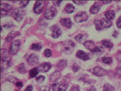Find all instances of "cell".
Masks as SVG:
<instances>
[{
  "instance_id": "7",
  "label": "cell",
  "mask_w": 121,
  "mask_h": 91,
  "mask_svg": "<svg viewBox=\"0 0 121 91\" xmlns=\"http://www.w3.org/2000/svg\"><path fill=\"white\" fill-rule=\"evenodd\" d=\"M50 30L52 32V36L54 39L59 38L62 33V30L59 26L57 24L53 25L49 27Z\"/></svg>"
},
{
  "instance_id": "2",
  "label": "cell",
  "mask_w": 121,
  "mask_h": 91,
  "mask_svg": "<svg viewBox=\"0 0 121 91\" xmlns=\"http://www.w3.org/2000/svg\"><path fill=\"white\" fill-rule=\"evenodd\" d=\"M94 23L96 29L98 31L109 28L112 25V23L110 21L104 18L101 20H95Z\"/></svg>"
},
{
  "instance_id": "4",
  "label": "cell",
  "mask_w": 121,
  "mask_h": 91,
  "mask_svg": "<svg viewBox=\"0 0 121 91\" xmlns=\"http://www.w3.org/2000/svg\"><path fill=\"white\" fill-rule=\"evenodd\" d=\"M1 18L4 17H10L12 13L10 11L13 9L11 5L7 3H3L1 5Z\"/></svg>"
},
{
  "instance_id": "5",
  "label": "cell",
  "mask_w": 121,
  "mask_h": 91,
  "mask_svg": "<svg viewBox=\"0 0 121 91\" xmlns=\"http://www.w3.org/2000/svg\"><path fill=\"white\" fill-rule=\"evenodd\" d=\"M25 14L24 10L22 8H18L13 11L12 17L14 20L17 22H20L22 20Z\"/></svg>"
},
{
  "instance_id": "11",
  "label": "cell",
  "mask_w": 121,
  "mask_h": 91,
  "mask_svg": "<svg viewBox=\"0 0 121 91\" xmlns=\"http://www.w3.org/2000/svg\"><path fill=\"white\" fill-rule=\"evenodd\" d=\"M52 67L51 64L49 62H43L39 65L37 69L39 72L46 73L49 72Z\"/></svg>"
},
{
  "instance_id": "8",
  "label": "cell",
  "mask_w": 121,
  "mask_h": 91,
  "mask_svg": "<svg viewBox=\"0 0 121 91\" xmlns=\"http://www.w3.org/2000/svg\"><path fill=\"white\" fill-rule=\"evenodd\" d=\"M89 19V16L86 12H79L74 16V20L77 23L86 22Z\"/></svg>"
},
{
  "instance_id": "31",
  "label": "cell",
  "mask_w": 121,
  "mask_h": 91,
  "mask_svg": "<svg viewBox=\"0 0 121 91\" xmlns=\"http://www.w3.org/2000/svg\"><path fill=\"white\" fill-rule=\"evenodd\" d=\"M84 38V35L82 34H79L77 35L75 37V39L78 42L81 43L83 41V39Z\"/></svg>"
},
{
  "instance_id": "42",
  "label": "cell",
  "mask_w": 121,
  "mask_h": 91,
  "mask_svg": "<svg viewBox=\"0 0 121 91\" xmlns=\"http://www.w3.org/2000/svg\"><path fill=\"white\" fill-rule=\"evenodd\" d=\"M16 85L17 87L19 89L21 88L23 86V83L21 82H17L16 84Z\"/></svg>"
},
{
  "instance_id": "18",
  "label": "cell",
  "mask_w": 121,
  "mask_h": 91,
  "mask_svg": "<svg viewBox=\"0 0 121 91\" xmlns=\"http://www.w3.org/2000/svg\"><path fill=\"white\" fill-rule=\"evenodd\" d=\"M83 45L86 48L91 51L95 47L94 42L91 40L86 41L84 43Z\"/></svg>"
},
{
  "instance_id": "38",
  "label": "cell",
  "mask_w": 121,
  "mask_h": 91,
  "mask_svg": "<svg viewBox=\"0 0 121 91\" xmlns=\"http://www.w3.org/2000/svg\"><path fill=\"white\" fill-rule=\"evenodd\" d=\"M70 91H81L80 87L78 85L73 86L71 88Z\"/></svg>"
},
{
  "instance_id": "41",
  "label": "cell",
  "mask_w": 121,
  "mask_h": 91,
  "mask_svg": "<svg viewBox=\"0 0 121 91\" xmlns=\"http://www.w3.org/2000/svg\"><path fill=\"white\" fill-rule=\"evenodd\" d=\"M80 67L76 64L74 65L72 69L73 71L75 72H76L80 69Z\"/></svg>"
},
{
  "instance_id": "12",
  "label": "cell",
  "mask_w": 121,
  "mask_h": 91,
  "mask_svg": "<svg viewBox=\"0 0 121 91\" xmlns=\"http://www.w3.org/2000/svg\"><path fill=\"white\" fill-rule=\"evenodd\" d=\"M39 60V57L37 55L34 53H32L28 57L27 61L30 65L34 66L38 63Z\"/></svg>"
},
{
  "instance_id": "9",
  "label": "cell",
  "mask_w": 121,
  "mask_h": 91,
  "mask_svg": "<svg viewBox=\"0 0 121 91\" xmlns=\"http://www.w3.org/2000/svg\"><path fill=\"white\" fill-rule=\"evenodd\" d=\"M21 41L19 39L16 40L11 43L9 48L10 53L14 55L19 51L20 48Z\"/></svg>"
},
{
  "instance_id": "6",
  "label": "cell",
  "mask_w": 121,
  "mask_h": 91,
  "mask_svg": "<svg viewBox=\"0 0 121 91\" xmlns=\"http://www.w3.org/2000/svg\"><path fill=\"white\" fill-rule=\"evenodd\" d=\"M68 85L64 81H61L52 85V90L54 91H66L67 89Z\"/></svg>"
},
{
  "instance_id": "33",
  "label": "cell",
  "mask_w": 121,
  "mask_h": 91,
  "mask_svg": "<svg viewBox=\"0 0 121 91\" xmlns=\"http://www.w3.org/2000/svg\"><path fill=\"white\" fill-rule=\"evenodd\" d=\"M30 2V1L29 0L21 1L20 4L21 7L22 8L26 7V6Z\"/></svg>"
},
{
  "instance_id": "20",
  "label": "cell",
  "mask_w": 121,
  "mask_h": 91,
  "mask_svg": "<svg viewBox=\"0 0 121 91\" xmlns=\"http://www.w3.org/2000/svg\"><path fill=\"white\" fill-rule=\"evenodd\" d=\"M10 53L9 51L6 49H1V60L2 61H6V59L8 58L9 56Z\"/></svg>"
},
{
  "instance_id": "44",
  "label": "cell",
  "mask_w": 121,
  "mask_h": 91,
  "mask_svg": "<svg viewBox=\"0 0 121 91\" xmlns=\"http://www.w3.org/2000/svg\"><path fill=\"white\" fill-rule=\"evenodd\" d=\"M101 1L104 4H108L110 3H111L112 2V1Z\"/></svg>"
},
{
  "instance_id": "24",
  "label": "cell",
  "mask_w": 121,
  "mask_h": 91,
  "mask_svg": "<svg viewBox=\"0 0 121 91\" xmlns=\"http://www.w3.org/2000/svg\"><path fill=\"white\" fill-rule=\"evenodd\" d=\"M39 74V71L37 68H33L30 70L29 72V75L31 78H33Z\"/></svg>"
},
{
  "instance_id": "1",
  "label": "cell",
  "mask_w": 121,
  "mask_h": 91,
  "mask_svg": "<svg viewBox=\"0 0 121 91\" xmlns=\"http://www.w3.org/2000/svg\"><path fill=\"white\" fill-rule=\"evenodd\" d=\"M75 47V44L73 41H65L58 46V49L60 51L68 53L73 52Z\"/></svg>"
},
{
  "instance_id": "13",
  "label": "cell",
  "mask_w": 121,
  "mask_h": 91,
  "mask_svg": "<svg viewBox=\"0 0 121 91\" xmlns=\"http://www.w3.org/2000/svg\"><path fill=\"white\" fill-rule=\"evenodd\" d=\"M93 73L97 77H101L105 75L107 73L106 70L99 67H96L94 69Z\"/></svg>"
},
{
  "instance_id": "3",
  "label": "cell",
  "mask_w": 121,
  "mask_h": 91,
  "mask_svg": "<svg viewBox=\"0 0 121 91\" xmlns=\"http://www.w3.org/2000/svg\"><path fill=\"white\" fill-rule=\"evenodd\" d=\"M57 10L53 6L48 7L45 10L44 13V17L48 20L52 19L56 16Z\"/></svg>"
},
{
  "instance_id": "34",
  "label": "cell",
  "mask_w": 121,
  "mask_h": 91,
  "mask_svg": "<svg viewBox=\"0 0 121 91\" xmlns=\"http://www.w3.org/2000/svg\"><path fill=\"white\" fill-rule=\"evenodd\" d=\"M74 3L77 5H81L84 4L86 2V1H73Z\"/></svg>"
},
{
  "instance_id": "10",
  "label": "cell",
  "mask_w": 121,
  "mask_h": 91,
  "mask_svg": "<svg viewBox=\"0 0 121 91\" xmlns=\"http://www.w3.org/2000/svg\"><path fill=\"white\" fill-rule=\"evenodd\" d=\"M45 1L38 0L36 1L34 5L33 11L35 13L40 14L43 11L45 4Z\"/></svg>"
},
{
  "instance_id": "43",
  "label": "cell",
  "mask_w": 121,
  "mask_h": 91,
  "mask_svg": "<svg viewBox=\"0 0 121 91\" xmlns=\"http://www.w3.org/2000/svg\"><path fill=\"white\" fill-rule=\"evenodd\" d=\"M33 89V87L31 86H28L26 88L24 91H32Z\"/></svg>"
},
{
  "instance_id": "16",
  "label": "cell",
  "mask_w": 121,
  "mask_h": 91,
  "mask_svg": "<svg viewBox=\"0 0 121 91\" xmlns=\"http://www.w3.org/2000/svg\"><path fill=\"white\" fill-rule=\"evenodd\" d=\"M77 57L83 61H87L90 59L89 55L82 50H80L77 52Z\"/></svg>"
},
{
  "instance_id": "22",
  "label": "cell",
  "mask_w": 121,
  "mask_h": 91,
  "mask_svg": "<svg viewBox=\"0 0 121 91\" xmlns=\"http://www.w3.org/2000/svg\"><path fill=\"white\" fill-rule=\"evenodd\" d=\"M65 10L68 13L70 14L74 12L75 7L72 4L69 3L66 5L65 8Z\"/></svg>"
},
{
  "instance_id": "14",
  "label": "cell",
  "mask_w": 121,
  "mask_h": 91,
  "mask_svg": "<svg viewBox=\"0 0 121 91\" xmlns=\"http://www.w3.org/2000/svg\"><path fill=\"white\" fill-rule=\"evenodd\" d=\"M20 35V33L18 31H12L9 33L5 39L7 42H10L16 37Z\"/></svg>"
},
{
  "instance_id": "30",
  "label": "cell",
  "mask_w": 121,
  "mask_h": 91,
  "mask_svg": "<svg viewBox=\"0 0 121 91\" xmlns=\"http://www.w3.org/2000/svg\"><path fill=\"white\" fill-rule=\"evenodd\" d=\"M103 49L102 47L97 46L95 47L91 52L94 54H98L101 52Z\"/></svg>"
},
{
  "instance_id": "29",
  "label": "cell",
  "mask_w": 121,
  "mask_h": 91,
  "mask_svg": "<svg viewBox=\"0 0 121 91\" xmlns=\"http://www.w3.org/2000/svg\"><path fill=\"white\" fill-rule=\"evenodd\" d=\"M102 60L104 63L107 64H109L112 61V58L110 57H103L102 58Z\"/></svg>"
},
{
  "instance_id": "15",
  "label": "cell",
  "mask_w": 121,
  "mask_h": 91,
  "mask_svg": "<svg viewBox=\"0 0 121 91\" xmlns=\"http://www.w3.org/2000/svg\"><path fill=\"white\" fill-rule=\"evenodd\" d=\"M60 23L62 26L69 29H71L73 23L69 18H65L60 21Z\"/></svg>"
},
{
  "instance_id": "36",
  "label": "cell",
  "mask_w": 121,
  "mask_h": 91,
  "mask_svg": "<svg viewBox=\"0 0 121 91\" xmlns=\"http://www.w3.org/2000/svg\"><path fill=\"white\" fill-rule=\"evenodd\" d=\"M9 81L11 82H12L14 84H16L17 82V79L14 77H9Z\"/></svg>"
},
{
  "instance_id": "23",
  "label": "cell",
  "mask_w": 121,
  "mask_h": 91,
  "mask_svg": "<svg viewBox=\"0 0 121 91\" xmlns=\"http://www.w3.org/2000/svg\"><path fill=\"white\" fill-rule=\"evenodd\" d=\"M17 70L19 73L24 74L26 73L27 71L26 69L25 64L24 63H22L17 66Z\"/></svg>"
},
{
  "instance_id": "37",
  "label": "cell",
  "mask_w": 121,
  "mask_h": 91,
  "mask_svg": "<svg viewBox=\"0 0 121 91\" xmlns=\"http://www.w3.org/2000/svg\"><path fill=\"white\" fill-rule=\"evenodd\" d=\"M39 91H50L49 87L47 86H43L41 87Z\"/></svg>"
},
{
  "instance_id": "35",
  "label": "cell",
  "mask_w": 121,
  "mask_h": 91,
  "mask_svg": "<svg viewBox=\"0 0 121 91\" xmlns=\"http://www.w3.org/2000/svg\"><path fill=\"white\" fill-rule=\"evenodd\" d=\"M45 77L43 76L40 75L37 77L36 79L37 81L39 82L43 81L45 79Z\"/></svg>"
},
{
  "instance_id": "21",
  "label": "cell",
  "mask_w": 121,
  "mask_h": 91,
  "mask_svg": "<svg viewBox=\"0 0 121 91\" xmlns=\"http://www.w3.org/2000/svg\"><path fill=\"white\" fill-rule=\"evenodd\" d=\"M105 16L106 18L110 21L115 18L116 16V13L113 10H109L105 13Z\"/></svg>"
},
{
  "instance_id": "45",
  "label": "cell",
  "mask_w": 121,
  "mask_h": 91,
  "mask_svg": "<svg viewBox=\"0 0 121 91\" xmlns=\"http://www.w3.org/2000/svg\"><path fill=\"white\" fill-rule=\"evenodd\" d=\"M118 34L117 32L115 31L112 34L113 37L115 38L117 37V36Z\"/></svg>"
},
{
  "instance_id": "46",
  "label": "cell",
  "mask_w": 121,
  "mask_h": 91,
  "mask_svg": "<svg viewBox=\"0 0 121 91\" xmlns=\"http://www.w3.org/2000/svg\"><path fill=\"white\" fill-rule=\"evenodd\" d=\"M96 90V89L94 87H92L91 89V91H95Z\"/></svg>"
},
{
  "instance_id": "39",
  "label": "cell",
  "mask_w": 121,
  "mask_h": 91,
  "mask_svg": "<svg viewBox=\"0 0 121 91\" xmlns=\"http://www.w3.org/2000/svg\"><path fill=\"white\" fill-rule=\"evenodd\" d=\"M53 4L55 6H57L60 7V3L62 2V1H52Z\"/></svg>"
},
{
  "instance_id": "19",
  "label": "cell",
  "mask_w": 121,
  "mask_h": 91,
  "mask_svg": "<svg viewBox=\"0 0 121 91\" xmlns=\"http://www.w3.org/2000/svg\"><path fill=\"white\" fill-rule=\"evenodd\" d=\"M61 75L60 72L59 71H56L51 75V81L53 82H56L59 79Z\"/></svg>"
},
{
  "instance_id": "27",
  "label": "cell",
  "mask_w": 121,
  "mask_h": 91,
  "mask_svg": "<svg viewBox=\"0 0 121 91\" xmlns=\"http://www.w3.org/2000/svg\"><path fill=\"white\" fill-rule=\"evenodd\" d=\"M114 87L109 84H105L104 86V91H114Z\"/></svg>"
},
{
  "instance_id": "28",
  "label": "cell",
  "mask_w": 121,
  "mask_h": 91,
  "mask_svg": "<svg viewBox=\"0 0 121 91\" xmlns=\"http://www.w3.org/2000/svg\"><path fill=\"white\" fill-rule=\"evenodd\" d=\"M67 65V62L66 61L64 60H61L59 62L57 65V67L59 69H61L64 68Z\"/></svg>"
},
{
  "instance_id": "32",
  "label": "cell",
  "mask_w": 121,
  "mask_h": 91,
  "mask_svg": "<svg viewBox=\"0 0 121 91\" xmlns=\"http://www.w3.org/2000/svg\"><path fill=\"white\" fill-rule=\"evenodd\" d=\"M44 53L47 58L50 57L52 56V51L50 49H46L44 51Z\"/></svg>"
},
{
  "instance_id": "47",
  "label": "cell",
  "mask_w": 121,
  "mask_h": 91,
  "mask_svg": "<svg viewBox=\"0 0 121 91\" xmlns=\"http://www.w3.org/2000/svg\"><path fill=\"white\" fill-rule=\"evenodd\" d=\"M1 31L2 30V27L1 26Z\"/></svg>"
},
{
  "instance_id": "17",
  "label": "cell",
  "mask_w": 121,
  "mask_h": 91,
  "mask_svg": "<svg viewBox=\"0 0 121 91\" xmlns=\"http://www.w3.org/2000/svg\"><path fill=\"white\" fill-rule=\"evenodd\" d=\"M101 8V6L99 3L96 2L91 7L90 12L92 14H96L98 13Z\"/></svg>"
},
{
  "instance_id": "26",
  "label": "cell",
  "mask_w": 121,
  "mask_h": 91,
  "mask_svg": "<svg viewBox=\"0 0 121 91\" xmlns=\"http://www.w3.org/2000/svg\"><path fill=\"white\" fill-rule=\"evenodd\" d=\"M102 43L104 46L108 48H111L113 47V43L110 41L103 40L102 41Z\"/></svg>"
},
{
  "instance_id": "25",
  "label": "cell",
  "mask_w": 121,
  "mask_h": 91,
  "mask_svg": "<svg viewBox=\"0 0 121 91\" xmlns=\"http://www.w3.org/2000/svg\"><path fill=\"white\" fill-rule=\"evenodd\" d=\"M42 48L41 44L39 43H35L32 44L31 47V49L33 50L38 51Z\"/></svg>"
},
{
  "instance_id": "40",
  "label": "cell",
  "mask_w": 121,
  "mask_h": 91,
  "mask_svg": "<svg viewBox=\"0 0 121 91\" xmlns=\"http://www.w3.org/2000/svg\"><path fill=\"white\" fill-rule=\"evenodd\" d=\"M117 27L119 29H121V16L119 18L116 23Z\"/></svg>"
}]
</instances>
